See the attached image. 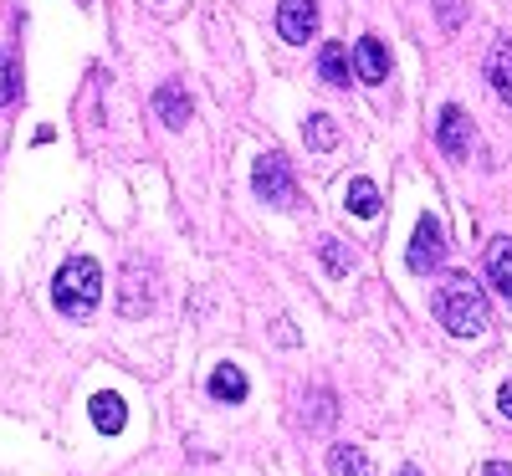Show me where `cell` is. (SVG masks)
Here are the masks:
<instances>
[{
	"instance_id": "obj_2",
	"label": "cell",
	"mask_w": 512,
	"mask_h": 476,
	"mask_svg": "<svg viewBox=\"0 0 512 476\" xmlns=\"http://www.w3.org/2000/svg\"><path fill=\"white\" fill-rule=\"evenodd\" d=\"M52 297H57V308L67 318H88L103 302V272H98L93 256H67L57 282H52Z\"/></svg>"
},
{
	"instance_id": "obj_22",
	"label": "cell",
	"mask_w": 512,
	"mask_h": 476,
	"mask_svg": "<svg viewBox=\"0 0 512 476\" xmlns=\"http://www.w3.org/2000/svg\"><path fill=\"white\" fill-rule=\"evenodd\" d=\"M400 476H420V466H400Z\"/></svg>"
},
{
	"instance_id": "obj_21",
	"label": "cell",
	"mask_w": 512,
	"mask_h": 476,
	"mask_svg": "<svg viewBox=\"0 0 512 476\" xmlns=\"http://www.w3.org/2000/svg\"><path fill=\"white\" fill-rule=\"evenodd\" d=\"M482 476H512V466H507V461H487V471H482Z\"/></svg>"
},
{
	"instance_id": "obj_20",
	"label": "cell",
	"mask_w": 512,
	"mask_h": 476,
	"mask_svg": "<svg viewBox=\"0 0 512 476\" xmlns=\"http://www.w3.org/2000/svg\"><path fill=\"white\" fill-rule=\"evenodd\" d=\"M441 16H446V26H456L461 21V6H456V0H441Z\"/></svg>"
},
{
	"instance_id": "obj_15",
	"label": "cell",
	"mask_w": 512,
	"mask_h": 476,
	"mask_svg": "<svg viewBox=\"0 0 512 476\" xmlns=\"http://www.w3.org/2000/svg\"><path fill=\"white\" fill-rule=\"evenodd\" d=\"M328 471L333 476H369V456L359 446H333L328 451Z\"/></svg>"
},
{
	"instance_id": "obj_7",
	"label": "cell",
	"mask_w": 512,
	"mask_h": 476,
	"mask_svg": "<svg viewBox=\"0 0 512 476\" xmlns=\"http://www.w3.org/2000/svg\"><path fill=\"white\" fill-rule=\"evenodd\" d=\"M354 72H359V82H384L390 77V52H384L379 36H364L354 47Z\"/></svg>"
},
{
	"instance_id": "obj_1",
	"label": "cell",
	"mask_w": 512,
	"mask_h": 476,
	"mask_svg": "<svg viewBox=\"0 0 512 476\" xmlns=\"http://www.w3.org/2000/svg\"><path fill=\"white\" fill-rule=\"evenodd\" d=\"M436 318H441V328L456 333V338H477V333L492 323L487 292H482L472 277H466V272L446 277V287L436 292Z\"/></svg>"
},
{
	"instance_id": "obj_4",
	"label": "cell",
	"mask_w": 512,
	"mask_h": 476,
	"mask_svg": "<svg viewBox=\"0 0 512 476\" xmlns=\"http://www.w3.org/2000/svg\"><path fill=\"white\" fill-rule=\"evenodd\" d=\"M441 262H446V231H441L436 215H420L415 236H410V251H405V267L425 277V272H436Z\"/></svg>"
},
{
	"instance_id": "obj_10",
	"label": "cell",
	"mask_w": 512,
	"mask_h": 476,
	"mask_svg": "<svg viewBox=\"0 0 512 476\" xmlns=\"http://www.w3.org/2000/svg\"><path fill=\"white\" fill-rule=\"evenodd\" d=\"M210 400H221V405H241L246 395H251V384H246V374L236 369V364H221L216 374H210Z\"/></svg>"
},
{
	"instance_id": "obj_9",
	"label": "cell",
	"mask_w": 512,
	"mask_h": 476,
	"mask_svg": "<svg viewBox=\"0 0 512 476\" xmlns=\"http://www.w3.org/2000/svg\"><path fill=\"white\" fill-rule=\"evenodd\" d=\"M487 282L512 302V236H497V241L487 246Z\"/></svg>"
},
{
	"instance_id": "obj_12",
	"label": "cell",
	"mask_w": 512,
	"mask_h": 476,
	"mask_svg": "<svg viewBox=\"0 0 512 476\" xmlns=\"http://www.w3.org/2000/svg\"><path fill=\"white\" fill-rule=\"evenodd\" d=\"M318 72H323L328 88H349V52H344V41H323Z\"/></svg>"
},
{
	"instance_id": "obj_6",
	"label": "cell",
	"mask_w": 512,
	"mask_h": 476,
	"mask_svg": "<svg viewBox=\"0 0 512 476\" xmlns=\"http://www.w3.org/2000/svg\"><path fill=\"white\" fill-rule=\"evenodd\" d=\"M436 139H441V154H451V159H466V154H472V123H466L461 108H441Z\"/></svg>"
},
{
	"instance_id": "obj_19",
	"label": "cell",
	"mask_w": 512,
	"mask_h": 476,
	"mask_svg": "<svg viewBox=\"0 0 512 476\" xmlns=\"http://www.w3.org/2000/svg\"><path fill=\"white\" fill-rule=\"evenodd\" d=\"M497 410H502V415H507V420H512V379H507V384H502V389H497Z\"/></svg>"
},
{
	"instance_id": "obj_11",
	"label": "cell",
	"mask_w": 512,
	"mask_h": 476,
	"mask_svg": "<svg viewBox=\"0 0 512 476\" xmlns=\"http://www.w3.org/2000/svg\"><path fill=\"white\" fill-rule=\"evenodd\" d=\"M154 113H159V123H169V128H185L190 113H195V103L175 88V82H164V88L154 93Z\"/></svg>"
},
{
	"instance_id": "obj_16",
	"label": "cell",
	"mask_w": 512,
	"mask_h": 476,
	"mask_svg": "<svg viewBox=\"0 0 512 476\" xmlns=\"http://www.w3.org/2000/svg\"><path fill=\"white\" fill-rule=\"evenodd\" d=\"M303 139H308V149H333V144H338V123H333L328 113H313V118L303 123Z\"/></svg>"
},
{
	"instance_id": "obj_18",
	"label": "cell",
	"mask_w": 512,
	"mask_h": 476,
	"mask_svg": "<svg viewBox=\"0 0 512 476\" xmlns=\"http://www.w3.org/2000/svg\"><path fill=\"white\" fill-rule=\"evenodd\" d=\"M16 93H21V77H16V62L0 52V108L6 103H16Z\"/></svg>"
},
{
	"instance_id": "obj_13",
	"label": "cell",
	"mask_w": 512,
	"mask_h": 476,
	"mask_svg": "<svg viewBox=\"0 0 512 476\" xmlns=\"http://www.w3.org/2000/svg\"><path fill=\"white\" fill-rule=\"evenodd\" d=\"M93 425L103 430V436H118V430L128 425V410L118 395H93Z\"/></svg>"
},
{
	"instance_id": "obj_8",
	"label": "cell",
	"mask_w": 512,
	"mask_h": 476,
	"mask_svg": "<svg viewBox=\"0 0 512 476\" xmlns=\"http://www.w3.org/2000/svg\"><path fill=\"white\" fill-rule=\"evenodd\" d=\"M487 82L502 103H512V36H497V47L487 57Z\"/></svg>"
},
{
	"instance_id": "obj_3",
	"label": "cell",
	"mask_w": 512,
	"mask_h": 476,
	"mask_svg": "<svg viewBox=\"0 0 512 476\" xmlns=\"http://www.w3.org/2000/svg\"><path fill=\"white\" fill-rule=\"evenodd\" d=\"M251 190H256V200H267V205H292L297 200V185H292V169H287V159L282 154H262L256 159V169H251Z\"/></svg>"
},
{
	"instance_id": "obj_5",
	"label": "cell",
	"mask_w": 512,
	"mask_h": 476,
	"mask_svg": "<svg viewBox=\"0 0 512 476\" xmlns=\"http://www.w3.org/2000/svg\"><path fill=\"white\" fill-rule=\"evenodd\" d=\"M277 31H282V41H292V47L313 41L318 36V0H282L277 6Z\"/></svg>"
},
{
	"instance_id": "obj_14",
	"label": "cell",
	"mask_w": 512,
	"mask_h": 476,
	"mask_svg": "<svg viewBox=\"0 0 512 476\" xmlns=\"http://www.w3.org/2000/svg\"><path fill=\"white\" fill-rule=\"evenodd\" d=\"M349 210L359 215V221H374V215H379V185L374 180H349Z\"/></svg>"
},
{
	"instance_id": "obj_17",
	"label": "cell",
	"mask_w": 512,
	"mask_h": 476,
	"mask_svg": "<svg viewBox=\"0 0 512 476\" xmlns=\"http://www.w3.org/2000/svg\"><path fill=\"white\" fill-rule=\"evenodd\" d=\"M318 256H323V267H328V272H338V277H344V272L354 267V256L344 251V241H333V236H323V241H318Z\"/></svg>"
}]
</instances>
